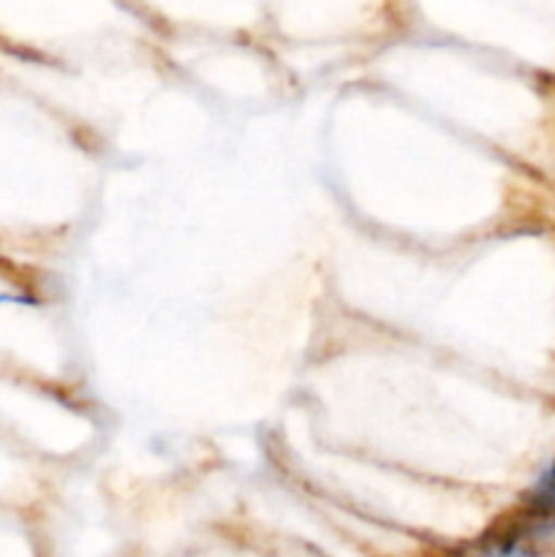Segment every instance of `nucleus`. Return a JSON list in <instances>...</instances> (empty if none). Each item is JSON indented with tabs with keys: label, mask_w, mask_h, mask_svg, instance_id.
Returning <instances> with one entry per match:
<instances>
[{
	"label": "nucleus",
	"mask_w": 555,
	"mask_h": 557,
	"mask_svg": "<svg viewBox=\"0 0 555 557\" xmlns=\"http://www.w3.org/2000/svg\"><path fill=\"white\" fill-rule=\"evenodd\" d=\"M520 511L536 520L555 522V455L539 466L520 500Z\"/></svg>",
	"instance_id": "f03ea898"
},
{
	"label": "nucleus",
	"mask_w": 555,
	"mask_h": 557,
	"mask_svg": "<svg viewBox=\"0 0 555 557\" xmlns=\"http://www.w3.org/2000/svg\"><path fill=\"white\" fill-rule=\"evenodd\" d=\"M555 553V522L536 517L517 515L506 531L493 542L482 544L471 557H553Z\"/></svg>",
	"instance_id": "f257e3e1"
}]
</instances>
